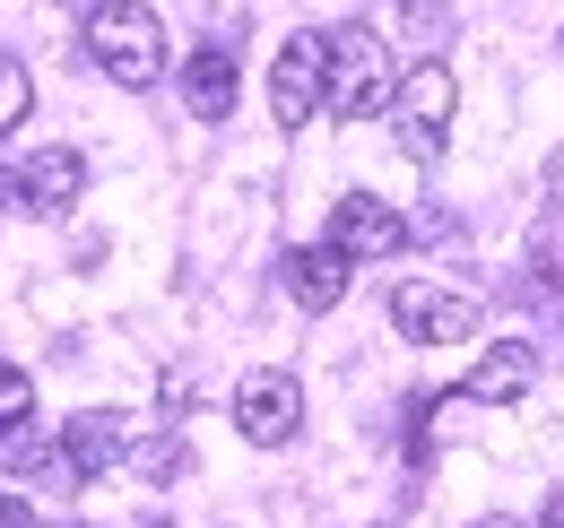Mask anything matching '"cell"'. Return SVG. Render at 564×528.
<instances>
[{"label": "cell", "instance_id": "cell-1", "mask_svg": "<svg viewBox=\"0 0 564 528\" xmlns=\"http://www.w3.org/2000/svg\"><path fill=\"white\" fill-rule=\"evenodd\" d=\"M87 62L113 87H156L165 78V26L148 0H96L87 9Z\"/></svg>", "mask_w": 564, "mask_h": 528}, {"label": "cell", "instance_id": "cell-17", "mask_svg": "<svg viewBox=\"0 0 564 528\" xmlns=\"http://www.w3.org/2000/svg\"><path fill=\"white\" fill-rule=\"evenodd\" d=\"M547 528H564V485H556V494H547Z\"/></svg>", "mask_w": 564, "mask_h": 528}, {"label": "cell", "instance_id": "cell-15", "mask_svg": "<svg viewBox=\"0 0 564 528\" xmlns=\"http://www.w3.org/2000/svg\"><path fill=\"white\" fill-rule=\"evenodd\" d=\"M26 425H35V382H26V373H18V364H0V433H9V442H18V433H26Z\"/></svg>", "mask_w": 564, "mask_h": 528}, {"label": "cell", "instance_id": "cell-4", "mask_svg": "<svg viewBox=\"0 0 564 528\" xmlns=\"http://www.w3.org/2000/svg\"><path fill=\"white\" fill-rule=\"evenodd\" d=\"M322 105H330V35L295 26L270 62V113H279V131H304Z\"/></svg>", "mask_w": 564, "mask_h": 528}, {"label": "cell", "instance_id": "cell-6", "mask_svg": "<svg viewBox=\"0 0 564 528\" xmlns=\"http://www.w3.org/2000/svg\"><path fill=\"white\" fill-rule=\"evenodd\" d=\"M339 261H391L400 243H409V217L391 208V199H373V191H348V199H330V234H322Z\"/></svg>", "mask_w": 564, "mask_h": 528}, {"label": "cell", "instance_id": "cell-3", "mask_svg": "<svg viewBox=\"0 0 564 528\" xmlns=\"http://www.w3.org/2000/svg\"><path fill=\"white\" fill-rule=\"evenodd\" d=\"M452 105H460V78H452V62H417V69H400L391 122H400V147H409L417 165H443V139H452Z\"/></svg>", "mask_w": 564, "mask_h": 528}, {"label": "cell", "instance_id": "cell-2", "mask_svg": "<svg viewBox=\"0 0 564 528\" xmlns=\"http://www.w3.org/2000/svg\"><path fill=\"white\" fill-rule=\"evenodd\" d=\"M391 96H400L391 44L373 26H339L330 35V113L339 122H373V113H391Z\"/></svg>", "mask_w": 564, "mask_h": 528}, {"label": "cell", "instance_id": "cell-9", "mask_svg": "<svg viewBox=\"0 0 564 528\" xmlns=\"http://www.w3.org/2000/svg\"><path fill=\"white\" fill-rule=\"evenodd\" d=\"M530 391H539V346L530 338H495L487 355L469 364V382H460V407H512Z\"/></svg>", "mask_w": 564, "mask_h": 528}, {"label": "cell", "instance_id": "cell-16", "mask_svg": "<svg viewBox=\"0 0 564 528\" xmlns=\"http://www.w3.org/2000/svg\"><path fill=\"white\" fill-rule=\"evenodd\" d=\"M0 528H35V503L26 494H0Z\"/></svg>", "mask_w": 564, "mask_h": 528}, {"label": "cell", "instance_id": "cell-10", "mask_svg": "<svg viewBox=\"0 0 564 528\" xmlns=\"http://www.w3.org/2000/svg\"><path fill=\"white\" fill-rule=\"evenodd\" d=\"M62 451H70L78 485H87V476H113V468H122V451H131V433H122V416H113V407H87V416H70V433H62Z\"/></svg>", "mask_w": 564, "mask_h": 528}, {"label": "cell", "instance_id": "cell-8", "mask_svg": "<svg viewBox=\"0 0 564 528\" xmlns=\"http://www.w3.org/2000/svg\"><path fill=\"white\" fill-rule=\"evenodd\" d=\"M9 191L26 217H70L78 199H87V156L78 147H35L18 174H9Z\"/></svg>", "mask_w": 564, "mask_h": 528}, {"label": "cell", "instance_id": "cell-13", "mask_svg": "<svg viewBox=\"0 0 564 528\" xmlns=\"http://www.w3.org/2000/svg\"><path fill=\"white\" fill-rule=\"evenodd\" d=\"M122 468H131V476H148V485H174V476L192 468V451H183L174 433H156V442H131V451H122Z\"/></svg>", "mask_w": 564, "mask_h": 528}, {"label": "cell", "instance_id": "cell-5", "mask_svg": "<svg viewBox=\"0 0 564 528\" xmlns=\"http://www.w3.org/2000/svg\"><path fill=\"white\" fill-rule=\"evenodd\" d=\"M391 321L400 338H417V346H460V338H478V295H452V286H391Z\"/></svg>", "mask_w": 564, "mask_h": 528}, {"label": "cell", "instance_id": "cell-7", "mask_svg": "<svg viewBox=\"0 0 564 528\" xmlns=\"http://www.w3.org/2000/svg\"><path fill=\"white\" fill-rule=\"evenodd\" d=\"M295 425H304L295 373H243V382H235V433H243V442L279 451V442H295Z\"/></svg>", "mask_w": 564, "mask_h": 528}, {"label": "cell", "instance_id": "cell-12", "mask_svg": "<svg viewBox=\"0 0 564 528\" xmlns=\"http://www.w3.org/2000/svg\"><path fill=\"white\" fill-rule=\"evenodd\" d=\"M183 105H192L200 122H226V113H235V62H226V44H192V62H183Z\"/></svg>", "mask_w": 564, "mask_h": 528}, {"label": "cell", "instance_id": "cell-11", "mask_svg": "<svg viewBox=\"0 0 564 528\" xmlns=\"http://www.w3.org/2000/svg\"><path fill=\"white\" fill-rule=\"evenodd\" d=\"M279 268H286V295H295L304 312H330V304L348 295V261H339L330 243H295Z\"/></svg>", "mask_w": 564, "mask_h": 528}, {"label": "cell", "instance_id": "cell-18", "mask_svg": "<svg viewBox=\"0 0 564 528\" xmlns=\"http://www.w3.org/2000/svg\"><path fill=\"white\" fill-rule=\"evenodd\" d=\"M478 528H512V520H503V512H487V520H478Z\"/></svg>", "mask_w": 564, "mask_h": 528}, {"label": "cell", "instance_id": "cell-14", "mask_svg": "<svg viewBox=\"0 0 564 528\" xmlns=\"http://www.w3.org/2000/svg\"><path fill=\"white\" fill-rule=\"evenodd\" d=\"M26 113H35V78H26V62L0 53V139L26 131Z\"/></svg>", "mask_w": 564, "mask_h": 528}]
</instances>
